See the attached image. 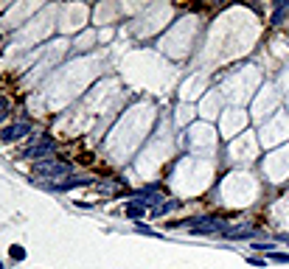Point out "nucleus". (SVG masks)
<instances>
[{"mask_svg":"<svg viewBox=\"0 0 289 269\" xmlns=\"http://www.w3.org/2000/svg\"><path fill=\"white\" fill-rule=\"evenodd\" d=\"M0 42H3V36H0Z\"/></svg>","mask_w":289,"mask_h":269,"instance_id":"f257e3e1","label":"nucleus"}]
</instances>
